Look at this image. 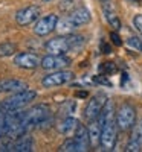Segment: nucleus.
<instances>
[{"mask_svg":"<svg viewBox=\"0 0 142 152\" xmlns=\"http://www.w3.org/2000/svg\"><path fill=\"white\" fill-rule=\"evenodd\" d=\"M50 122H52V119H50V110L44 104H38L29 110L23 111V126L26 129V132L31 129H35V128H44Z\"/></svg>","mask_w":142,"mask_h":152,"instance_id":"nucleus-1","label":"nucleus"},{"mask_svg":"<svg viewBox=\"0 0 142 152\" xmlns=\"http://www.w3.org/2000/svg\"><path fill=\"white\" fill-rule=\"evenodd\" d=\"M84 37L69 34L67 37H57L46 43V50L54 55H64L69 50H75L84 46Z\"/></svg>","mask_w":142,"mask_h":152,"instance_id":"nucleus-2","label":"nucleus"},{"mask_svg":"<svg viewBox=\"0 0 142 152\" xmlns=\"http://www.w3.org/2000/svg\"><path fill=\"white\" fill-rule=\"evenodd\" d=\"M37 97V91L34 90H24V91H18V93H12L11 97L5 99L2 102V108L3 110H18L26 107L28 104H31L32 100Z\"/></svg>","mask_w":142,"mask_h":152,"instance_id":"nucleus-3","label":"nucleus"},{"mask_svg":"<svg viewBox=\"0 0 142 152\" xmlns=\"http://www.w3.org/2000/svg\"><path fill=\"white\" fill-rule=\"evenodd\" d=\"M101 146L106 151H112L116 145V135H118V123H116V116L101 123Z\"/></svg>","mask_w":142,"mask_h":152,"instance_id":"nucleus-4","label":"nucleus"},{"mask_svg":"<svg viewBox=\"0 0 142 152\" xmlns=\"http://www.w3.org/2000/svg\"><path fill=\"white\" fill-rule=\"evenodd\" d=\"M116 123L121 131L132 129L136 123V110L130 104H122L116 111Z\"/></svg>","mask_w":142,"mask_h":152,"instance_id":"nucleus-5","label":"nucleus"},{"mask_svg":"<svg viewBox=\"0 0 142 152\" xmlns=\"http://www.w3.org/2000/svg\"><path fill=\"white\" fill-rule=\"evenodd\" d=\"M107 102V96L104 93H98L96 96H93L92 99L89 100V104L86 107V111H84V117L92 122V120H96L99 117V114L102 111V108H104Z\"/></svg>","mask_w":142,"mask_h":152,"instance_id":"nucleus-6","label":"nucleus"},{"mask_svg":"<svg viewBox=\"0 0 142 152\" xmlns=\"http://www.w3.org/2000/svg\"><path fill=\"white\" fill-rule=\"evenodd\" d=\"M72 79H73V73L69 72V70L61 69V70H55L52 73L46 75L41 79V84H43V87L50 88V87H58V85H63V84H67Z\"/></svg>","mask_w":142,"mask_h":152,"instance_id":"nucleus-7","label":"nucleus"},{"mask_svg":"<svg viewBox=\"0 0 142 152\" xmlns=\"http://www.w3.org/2000/svg\"><path fill=\"white\" fill-rule=\"evenodd\" d=\"M57 23H58V17L55 14H47V15L37 20L35 26H34V32L38 37L49 35L50 32H54L57 29Z\"/></svg>","mask_w":142,"mask_h":152,"instance_id":"nucleus-8","label":"nucleus"},{"mask_svg":"<svg viewBox=\"0 0 142 152\" xmlns=\"http://www.w3.org/2000/svg\"><path fill=\"white\" fill-rule=\"evenodd\" d=\"M70 64V59L64 55H54V53H49L41 59V67L44 70H50V72H55V70H61L64 67H67Z\"/></svg>","mask_w":142,"mask_h":152,"instance_id":"nucleus-9","label":"nucleus"},{"mask_svg":"<svg viewBox=\"0 0 142 152\" xmlns=\"http://www.w3.org/2000/svg\"><path fill=\"white\" fill-rule=\"evenodd\" d=\"M38 17H40V8L37 5H29L26 8L20 9L16 14V21L20 26H29L31 23L37 21Z\"/></svg>","mask_w":142,"mask_h":152,"instance_id":"nucleus-10","label":"nucleus"},{"mask_svg":"<svg viewBox=\"0 0 142 152\" xmlns=\"http://www.w3.org/2000/svg\"><path fill=\"white\" fill-rule=\"evenodd\" d=\"M14 64L20 69H37L41 66V59L38 58L35 53H18L14 58Z\"/></svg>","mask_w":142,"mask_h":152,"instance_id":"nucleus-11","label":"nucleus"},{"mask_svg":"<svg viewBox=\"0 0 142 152\" xmlns=\"http://www.w3.org/2000/svg\"><path fill=\"white\" fill-rule=\"evenodd\" d=\"M28 84L20 79H0V93H18L28 90Z\"/></svg>","mask_w":142,"mask_h":152,"instance_id":"nucleus-12","label":"nucleus"},{"mask_svg":"<svg viewBox=\"0 0 142 152\" xmlns=\"http://www.w3.org/2000/svg\"><path fill=\"white\" fill-rule=\"evenodd\" d=\"M34 149V140L28 134H23L21 137L16 138L12 142V152H31Z\"/></svg>","mask_w":142,"mask_h":152,"instance_id":"nucleus-13","label":"nucleus"},{"mask_svg":"<svg viewBox=\"0 0 142 152\" xmlns=\"http://www.w3.org/2000/svg\"><path fill=\"white\" fill-rule=\"evenodd\" d=\"M73 138L76 140V143H78L80 152H86V151H89V146H92V145H90L89 128H86V126H83V125L78 126L76 132L73 134Z\"/></svg>","mask_w":142,"mask_h":152,"instance_id":"nucleus-14","label":"nucleus"},{"mask_svg":"<svg viewBox=\"0 0 142 152\" xmlns=\"http://www.w3.org/2000/svg\"><path fill=\"white\" fill-rule=\"evenodd\" d=\"M142 149V126H133V132L127 143V152H139Z\"/></svg>","mask_w":142,"mask_h":152,"instance_id":"nucleus-15","label":"nucleus"},{"mask_svg":"<svg viewBox=\"0 0 142 152\" xmlns=\"http://www.w3.org/2000/svg\"><path fill=\"white\" fill-rule=\"evenodd\" d=\"M67 17L70 18L72 23L76 24V26H83V24L89 23L90 18H92V17H90V11L87 8H83V6H80V8H76L75 11L69 12Z\"/></svg>","mask_w":142,"mask_h":152,"instance_id":"nucleus-16","label":"nucleus"},{"mask_svg":"<svg viewBox=\"0 0 142 152\" xmlns=\"http://www.w3.org/2000/svg\"><path fill=\"white\" fill-rule=\"evenodd\" d=\"M78 126H80V123H78V120H76L75 117H72V116H67V117H64L63 120H61V123L58 125V131L63 134V135H73L75 132H76V129H78Z\"/></svg>","mask_w":142,"mask_h":152,"instance_id":"nucleus-17","label":"nucleus"},{"mask_svg":"<svg viewBox=\"0 0 142 152\" xmlns=\"http://www.w3.org/2000/svg\"><path fill=\"white\" fill-rule=\"evenodd\" d=\"M101 129L102 126L99 123V120H92L89 125V135H90V145H92L93 148L101 145Z\"/></svg>","mask_w":142,"mask_h":152,"instance_id":"nucleus-18","label":"nucleus"},{"mask_svg":"<svg viewBox=\"0 0 142 152\" xmlns=\"http://www.w3.org/2000/svg\"><path fill=\"white\" fill-rule=\"evenodd\" d=\"M104 15H106V20L109 21V24H110L115 31H119V29H121V21H119L118 15H116L107 5L104 6Z\"/></svg>","mask_w":142,"mask_h":152,"instance_id":"nucleus-19","label":"nucleus"},{"mask_svg":"<svg viewBox=\"0 0 142 152\" xmlns=\"http://www.w3.org/2000/svg\"><path fill=\"white\" fill-rule=\"evenodd\" d=\"M75 28H78L75 23H72L70 21V18L67 17V18H63V20H58V23H57V29L61 32V34H72L73 31H75Z\"/></svg>","mask_w":142,"mask_h":152,"instance_id":"nucleus-20","label":"nucleus"},{"mask_svg":"<svg viewBox=\"0 0 142 152\" xmlns=\"http://www.w3.org/2000/svg\"><path fill=\"white\" fill-rule=\"evenodd\" d=\"M80 2H81V0H61L58 8L63 12H72L76 8H80Z\"/></svg>","mask_w":142,"mask_h":152,"instance_id":"nucleus-21","label":"nucleus"},{"mask_svg":"<svg viewBox=\"0 0 142 152\" xmlns=\"http://www.w3.org/2000/svg\"><path fill=\"white\" fill-rule=\"evenodd\" d=\"M60 151H63V152H80V148H78V143H76L75 138H69V140H66L60 146Z\"/></svg>","mask_w":142,"mask_h":152,"instance_id":"nucleus-22","label":"nucleus"},{"mask_svg":"<svg viewBox=\"0 0 142 152\" xmlns=\"http://www.w3.org/2000/svg\"><path fill=\"white\" fill-rule=\"evenodd\" d=\"M17 46L14 43H2L0 44V56H11L12 53H16Z\"/></svg>","mask_w":142,"mask_h":152,"instance_id":"nucleus-23","label":"nucleus"},{"mask_svg":"<svg viewBox=\"0 0 142 152\" xmlns=\"http://www.w3.org/2000/svg\"><path fill=\"white\" fill-rule=\"evenodd\" d=\"M12 149V138H5V137H0V152H6Z\"/></svg>","mask_w":142,"mask_h":152,"instance_id":"nucleus-24","label":"nucleus"},{"mask_svg":"<svg viewBox=\"0 0 142 152\" xmlns=\"http://www.w3.org/2000/svg\"><path fill=\"white\" fill-rule=\"evenodd\" d=\"M127 43H128V46H132L133 49H136V50H139V52H142V41L139 40V38L130 37V38L127 40Z\"/></svg>","mask_w":142,"mask_h":152,"instance_id":"nucleus-25","label":"nucleus"},{"mask_svg":"<svg viewBox=\"0 0 142 152\" xmlns=\"http://www.w3.org/2000/svg\"><path fill=\"white\" fill-rule=\"evenodd\" d=\"M99 70H101L102 73H113L116 69H115V64H113V62H104V64L99 67Z\"/></svg>","mask_w":142,"mask_h":152,"instance_id":"nucleus-26","label":"nucleus"},{"mask_svg":"<svg viewBox=\"0 0 142 152\" xmlns=\"http://www.w3.org/2000/svg\"><path fill=\"white\" fill-rule=\"evenodd\" d=\"M133 24H135V28L138 29V32L142 34V14L135 15V18H133Z\"/></svg>","mask_w":142,"mask_h":152,"instance_id":"nucleus-27","label":"nucleus"},{"mask_svg":"<svg viewBox=\"0 0 142 152\" xmlns=\"http://www.w3.org/2000/svg\"><path fill=\"white\" fill-rule=\"evenodd\" d=\"M110 40H112V43H113L115 46H121V44H122L121 37L118 35V32H112V34H110Z\"/></svg>","mask_w":142,"mask_h":152,"instance_id":"nucleus-28","label":"nucleus"},{"mask_svg":"<svg viewBox=\"0 0 142 152\" xmlns=\"http://www.w3.org/2000/svg\"><path fill=\"white\" fill-rule=\"evenodd\" d=\"M101 50H102V53H110L112 52V49H110V46L106 43V41H101Z\"/></svg>","mask_w":142,"mask_h":152,"instance_id":"nucleus-29","label":"nucleus"},{"mask_svg":"<svg viewBox=\"0 0 142 152\" xmlns=\"http://www.w3.org/2000/svg\"><path fill=\"white\" fill-rule=\"evenodd\" d=\"M130 2H133V3H139L141 0H130Z\"/></svg>","mask_w":142,"mask_h":152,"instance_id":"nucleus-30","label":"nucleus"},{"mask_svg":"<svg viewBox=\"0 0 142 152\" xmlns=\"http://www.w3.org/2000/svg\"><path fill=\"white\" fill-rule=\"evenodd\" d=\"M101 2H104V3H109V0H101Z\"/></svg>","mask_w":142,"mask_h":152,"instance_id":"nucleus-31","label":"nucleus"},{"mask_svg":"<svg viewBox=\"0 0 142 152\" xmlns=\"http://www.w3.org/2000/svg\"><path fill=\"white\" fill-rule=\"evenodd\" d=\"M41 2H50V0H41Z\"/></svg>","mask_w":142,"mask_h":152,"instance_id":"nucleus-32","label":"nucleus"}]
</instances>
